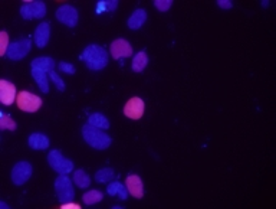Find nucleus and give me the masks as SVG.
<instances>
[{
	"label": "nucleus",
	"mask_w": 276,
	"mask_h": 209,
	"mask_svg": "<svg viewBox=\"0 0 276 209\" xmlns=\"http://www.w3.org/2000/svg\"><path fill=\"white\" fill-rule=\"evenodd\" d=\"M81 59L91 71H101L108 65V52L99 45H88L82 52Z\"/></svg>",
	"instance_id": "nucleus-1"
},
{
	"label": "nucleus",
	"mask_w": 276,
	"mask_h": 209,
	"mask_svg": "<svg viewBox=\"0 0 276 209\" xmlns=\"http://www.w3.org/2000/svg\"><path fill=\"white\" fill-rule=\"evenodd\" d=\"M82 137L83 140L94 149H98V150H105L111 146V137L104 133V130L101 128H97L91 124H85L82 127Z\"/></svg>",
	"instance_id": "nucleus-2"
},
{
	"label": "nucleus",
	"mask_w": 276,
	"mask_h": 209,
	"mask_svg": "<svg viewBox=\"0 0 276 209\" xmlns=\"http://www.w3.org/2000/svg\"><path fill=\"white\" fill-rule=\"evenodd\" d=\"M55 191L62 204L71 202L75 196V191L72 186V182L68 174H59L55 180Z\"/></svg>",
	"instance_id": "nucleus-3"
},
{
	"label": "nucleus",
	"mask_w": 276,
	"mask_h": 209,
	"mask_svg": "<svg viewBox=\"0 0 276 209\" xmlns=\"http://www.w3.org/2000/svg\"><path fill=\"white\" fill-rule=\"evenodd\" d=\"M48 163L49 166L59 174H68L74 170V163L69 159L62 156V153L59 150L49 152Z\"/></svg>",
	"instance_id": "nucleus-4"
},
{
	"label": "nucleus",
	"mask_w": 276,
	"mask_h": 209,
	"mask_svg": "<svg viewBox=\"0 0 276 209\" xmlns=\"http://www.w3.org/2000/svg\"><path fill=\"white\" fill-rule=\"evenodd\" d=\"M46 15V4L43 1H32L26 0L20 7V16L26 20L31 19H42Z\"/></svg>",
	"instance_id": "nucleus-5"
},
{
	"label": "nucleus",
	"mask_w": 276,
	"mask_h": 209,
	"mask_svg": "<svg viewBox=\"0 0 276 209\" xmlns=\"http://www.w3.org/2000/svg\"><path fill=\"white\" fill-rule=\"evenodd\" d=\"M16 103L20 110H23L26 113H35V111H38L40 108L42 98L35 95L32 92H29V91H20L17 94Z\"/></svg>",
	"instance_id": "nucleus-6"
},
{
	"label": "nucleus",
	"mask_w": 276,
	"mask_h": 209,
	"mask_svg": "<svg viewBox=\"0 0 276 209\" xmlns=\"http://www.w3.org/2000/svg\"><path fill=\"white\" fill-rule=\"evenodd\" d=\"M31 48H32V42L31 39L28 38H23V39H19L16 42H12L7 48V58L12 59V61H20L23 59L28 53L31 52Z\"/></svg>",
	"instance_id": "nucleus-7"
},
{
	"label": "nucleus",
	"mask_w": 276,
	"mask_h": 209,
	"mask_svg": "<svg viewBox=\"0 0 276 209\" xmlns=\"http://www.w3.org/2000/svg\"><path fill=\"white\" fill-rule=\"evenodd\" d=\"M32 165L28 163V162H19L13 166L12 169V173H10V177H12V182L16 185V186H22L25 185L31 176H32Z\"/></svg>",
	"instance_id": "nucleus-8"
},
{
	"label": "nucleus",
	"mask_w": 276,
	"mask_h": 209,
	"mask_svg": "<svg viewBox=\"0 0 276 209\" xmlns=\"http://www.w3.org/2000/svg\"><path fill=\"white\" fill-rule=\"evenodd\" d=\"M56 19L69 28H75L78 23V10L74 6L64 4L56 10Z\"/></svg>",
	"instance_id": "nucleus-9"
},
{
	"label": "nucleus",
	"mask_w": 276,
	"mask_h": 209,
	"mask_svg": "<svg viewBox=\"0 0 276 209\" xmlns=\"http://www.w3.org/2000/svg\"><path fill=\"white\" fill-rule=\"evenodd\" d=\"M124 114L131 120H140L144 114V101L138 97H132L124 107Z\"/></svg>",
	"instance_id": "nucleus-10"
},
{
	"label": "nucleus",
	"mask_w": 276,
	"mask_h": 209,
	"mask_svg": "<svg viewBox=\"0 0 276 209\" xmlns=\"http://www.w3.org/2000/svg\"><path fill=\"white\" fill-rule=\"evenodd\" d=\"M16 98V87L9 81L1 80L0 81V101L3 103V105H7V107L12 105Z\"/></svg>",
	"instance_id": "nucleus-11"
},
{
	"label": "nucleus",
	"mask_w": 276,
	"mask_h": 209,
	"mask_svg": "<svg viewBox=\"0 0 276 209\" xmlns=\"http://www.w3.org/2000/svg\"><path fill=\"white\" fill-rule=\"evenodd\" d=\"M111 55L114 59L119 58H128L132 55V48H131L130 42H127L125 39H115L111 43Z\"/></svg>",
	"instance_id": "nucleus-12"
},
{
	"label": "nucleus",
	"mask_w": 276,
	"mask_h": 209,
	"mask_svg": "<svg viewBox=\"0 0 276 209\" xmlns=\"http://www.w3.org/2000/svg\"><path fill=\"white\" fill-rule=\"evenodd\" d=\"M125 186L127 191L137 199H141L144 196V188H143V182L140 179L138 174H130L125 180Z\"/></svg>",
	"instance_id": "nucleus-13"
},
{
	"label": "nucleus",
	"mask_w": 276,
	"mask_h": 209,
	"mask_svg": "<svg viewBox=\"0 0 276 209\" xmlns=\"http://www.w3.org/2000/svg\"><path fill=\"white\" fill-rule=\"evenodd\" d=\"M49 36H50V25L48 22H43L40 25H38L36 31H35V43L38 48H45L49 42Z\"/></svg>",
	"instance_id": "nucleus-14"
},
{
	"label": "nucleus",
	"mask_w": 276,
	"mask_h": 209,
	"mask_svg": "<svg viewBox=\"0 0 276 209\" xmlns=\"http://www.w3.org/2000/svg\"><path fill=\"white\" fill-rule=\"evenodd\" d=\"M28 144L33 150H46L49 147V139L42 133H33L28 139Z\"/></svg>",
	"instance_id": "nucleus-15"
},
{
	"label": "nucleus",
	"mask_w": 276,
	"mask_h": 209,
	"mask_svg": "<svg viewBox=\"0 0 276 209\" xmlns=\"http://www.w3.org/2000/svg\"><path fill=\"white\" fill-rule=\"evenodd\" d=\"M32 77L35 78V81L38 83V85L40 88L42 92L48 94L49 92V74L46 71L40 70V68H36L32 67Z\"/></svg>",
	"instance_id": "nucleus-16"
},
{
	"label": "nucleus",
	"mask_w": 276,
	"mask_h": 209,
	"mask_svg": "<svg viewBox=\"0 0 276 209\" xmlns=\"http://www.w3.org/2000/svg\"><path fill=\"white\" fill-rule=\"evenodd\" d=\"M146 20H147L146 10H144V9H137V10H134V13L130 16L128 22H127V25H128L130 29L137 31V29H140V28L146 23Z\"/></svg>",
	"instance_id": "nucleus-17"
},
{
	"label": "nucleus",
	"mask_w": 276,
	"mask_h": 209,
	"mask_svg": "<svg viewBox=\"0 0 276 209\" xmlns=\"http://www.w3.org/2000/svg\"><path fill=\"white\" fill-rule=\"evenodd\" d=\"M55 61L49 56H39L36 59H33L31 67H36V68H40V70L46 71L48 74L53 72L55 71Z\"/></svg>",
	"instance_id": "nucleus-18"
},
{
	"label": "nucleus",
	"mask_w": 276,
	"mask_h": 209,
	"mask_svg": "<svg viewBox=\"0 0 276 209\" xmlns=\"http://www.w3.org/2000/svg\"><path fill=\"white\" fill-rule=\"evenodd\" d=\"M88 124H91V125L97 127V128H101V130L110 128V120H108L104 114H101V113H94V114H91V116L88 117Z\"/></svg>",
	"instance_id": "nucleus-19"
},
{
	"label": "nucleus",
	"mask_w": 276,
	"mask_h": 209,
	"mask_svg": "<svg viewBox=\"0 0 276 209\" xmlns=\"http://www.w3.org/2000/svg\"><path fill=\"white\" fill-rule=\"evenodd\" d=\"M147 64H148L147 52L146 51H141V52L137 53V55L134 56V59H132V71H134V72H143L144 68L147 67Z\"/></svg>",
	"instance_id": "nucleus-20"
},
{
	"label": "nucleus",
	"mask_w": 276,
	"mask_h": 209,
	"mask_svg": "<svg viewBox=\"0 0 276 209\" xmlns=\"http://www.w3.org/2000/svg\"><path fill=\"white\" fill-rule=\"evenodd\" d=\"M107 192L110 195H113V196L118 195L119 199H122V201L127 199V186H124L121 182H113V183H110V186L107 188Z\"/></svg>",
	"instance_id": "nucleus-21"
},
{
	"label": "nucleus",
	"mask_w": 276,
	"mask_h": 209,
	"mask_svg": "<svg viewBox=\"0 0 276 209\" xmlns=\"http://www.w3.org/2000/svg\"><path fill=\"white\" fill-rule=\"evenodd\" d=\"M74 182H75V185L77 186H79L81 189H85V188H88L89 185H91V177L86 174L85 170H77L75 174H74Z\"/></svg>",
	"instance_id": "nucleus-22"
},
{
	"label": "nucleus",
	"mask_w": 276,
	"mask_h": 209,
	"mask_svg": "<svg viewBox=\"0 0 276 209\" xmlns=\"http://www.w3.org/2000/svg\"><path fill=\"white\" fill-rule=\"evenodd\" d=\"M115 177V172L111 167H105V169H101L95 173V180L98 183H107V182H111Z\"/></svg>",
	"instance_id": "nucleus-23"
},
{
	"label": "nucleus",
	"mask_w": 276,
	"mask_h": 209,
	"mask_svg": "<svg viewBox=\"0 0 276 209\" xmlns=\"http://www.w3.org/2000/svg\"><path fill=\"white\" fill-rule=\"evenodd\" d=\"M102 198H104L102 192L95 191V189H94V191L86 192V193L82 196V201H83V204H85V205H94V204L101 202V201H102Z\"/></svg>",
	"instance_id": "nucleus-24"
},
{
	"label": "nucleus",
	"mask_w": 276,
	"mask_h": 209,
	"mask_svg": "<svg viewBox=\"0 0 276 209\" xmlns=\"http://www.w3.org/2000/svg\"><path fill=\"white\" fill-rule=\"evenodd\" d=\"M0 116H1V119H0V130H12V131L16 130V123L13 122L7 114L0 113Z\"/></svg>",
	"instance_id": "nucleus-25"
},
{
	"label": "nucleus",
	"mask_w": 276,
	"mask_h": 209,
	"mask_svg": "<svg viewBox=\"0 0 276 209\" xmlns=\"http://www.w3.org/2000/svg\"><path fill=\"white\" fill-rule=\"evenodd\" d=\"M7 48H9V36H7V32L3 31L0 34V55H6Z\"/></svg>",
	"instance_id": "nucleus-26"
},
{
	"label": "nucleus",
	"mask_w": 276,
	"mask_h": 209,
	"mask_svg": "<svg viewBox=\"0 0 276 209\" xmlns=\"http://www.w3.org/2000/svg\"><path fill=\"white\" fill-rule=\"evenodd\" d=\"M117 6H118V1H117V0H108V1H101V3H99V6H98V12H99L101 9L113 12V10H115V9H117Z\"/></svg>",
	"instance_id": "nucleus-27"
},
{
	"label": "nucleus",
	"mask_w": 276,
	"mask_h": 209,
	"mask_svg": "<svg viewBox=\"0 0 276 209\" xmlns=\"http://www.w3.org/2000/svg\"><path fill=\"white\" fill-rule=\"evenodd\" d=\"M171 4H173L171 0H154V6L161 12H167L171 7Z\"/></svg>",
	"instance_id": "nucleus-28"
},
{
	"label": "nucleus",
	"mask_w": 276,
	"mask_h": 209,
	"mask_svg": "<svg viewBox=\"0 0 276 209\" xmlns=\"http://www.w3.org/2000/svg\"><path fill=\"white\" fill-rule=\"evenodd\" d=\"M59 71L61 72H65V74H69V75H74L75 72H77V70H75V67L72 65V64H69V62H59Z\"/></svg>",
	"instance_id": "nucleus-29"
},
{
	"label": "nucleus",
	"mask_w": 276,
	"mask_h": 209,
	"mask_svg": "<svg viewBox=\"0 0 276 209\" xmlns=\"http://www.w3.org/2000/svg\"><path fill=\"white\" fill-rule=\"evenodd\" d=\"M217 4H219V7H222V9H230V7L233 6V3H232L230 0H219Z\"/></svg>",
	"instance_id": "nucleus-30"
},
{
	"label": "nucleus",
	"mask_w": 276,
	"mask_h": 209,
	"mask_svg": "<svg viewBox=\"0 0 276 209\" xmlns=\"http://www.w3.org/2000/svg\"><path fill=\"white\" fill-rule=\"evenodd\" d=\"M66 208H74V209H79V205H77V204H71V202H66L62 205V209H66Z\"/></svg>",
	"instance_id": "nucleus-31"
},
{
	"label": "nucleus",
	"mask_w": 276,
	"mask_h": 209,
	"mask_svg": "<svg viewBox=\"0 0 276 209\" xmlns=\"http://www.w3.org/2000/svg\"><path fill=\"white\" fill-rule=\"evenodd\" d=\"M0 207H1L3 209H9V207H7V205H6L4 202H0Z\"/></svg>",
	"instance_id": "nucleus-32"
}]
</instances>
